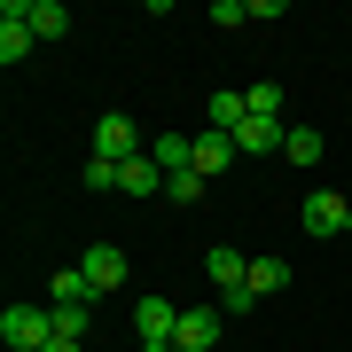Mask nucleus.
<instances>
[{
	"label": "nucleus",
	"mask_w": 352,
	"mask_h": 352,
	"mask_svg": "<svg viewBox=\"0 0 352 352\" xmlns=\"http://www.w3.org/2000/svg\"><path fill=\"white\" fill-rule=\"evenodd\" d=\"M0 337H8V352H47L55 344V314L47 305H8L0 314Z\"/></svg>",
	"instance_id": "nucleus-1"
},
{
	"label": "nucleus",
	"mask_w": 352,
	"mask_h": 352,
	"mask_svg": "<svg viewBox=\"0 0 352 352\" xmlns=\"http://www.w3.org/2000/svg\"><path fill=\"white\" fill-rule=\"evenodd\" d=\"M94 157H102V164H133V157H149V149H141V126H133L126 110H102V118H94Z\"/></svg>",
	"instance_id": "nucleus-2"
},
{
	"label": "nucleus",
	"mask_w": 352,
	"mask_h": 352,
	"mask_svg": "<svg viewBox=\"0 0 352 352\" xmlns=\"http://www.w3.org/2000/svg\"><path fill=\"white\" fill-rule=\"evenodd\" d=\"M173 329H180V305L173 298H141V314H133L141 352H173Z\"/></svg>",
	"instance_id": "nucleus-3"
},
{
	"label": "nucleus",
	"mask_w": 352,
	"mask_h": 352,
	"mask_svg": "<svg viewBox=\"0 0 352 352\" xmlns=\"http://www.w3.org/2000/svg\"><path fill=\"white\" fill-rule=\"evenodd\" d=\"M298 227H305V235H352V204L337 196V188H321V196H305V212H298Z\"/></svg>",
	"instance_id": "nucleus-4"
},
{
	"label": "nucleus",
	"mask_w": 352,
	"mask_h": 352,
	"mask_svg": "<svg viewBox=\"0 0 352 352\" xmlns=\"http://www.w3.org/2000/svg\"><path fill=\"white\" fill-rule=\"evenodd\" d=\"M219 305H188L180 314V329H173V352H219Z\"/></svg>",
	"instance_id": "nucleus-5"
},
{
	"label": "nucleus",
	"mask_w": 352,
	"mask_h": 352,
	"mask_svg": "<svg viewBox=\"0 0 352 352\" xmlns=\"http://www.w3.org/2000/svg\"><path fill=\"white\" fill-rule=\"evenodd\" d=\"M32 47H39V32H32V0H8V8H0V63H24Z\"/></svg>",
	"instance_id": "nucleus-6"
},
{
	"label": "nucleus",
	"mask_w": 352,
	"mask_h": 352,
	"mask_svg": "<svg viewBox=\"0 0 352 352\" xmlns=\"http://www.w3.org/2000/svg\"><path fill=\"white\" fill-rule=\"evenodd\" d=\"M78 274H87V289L102 298V289H118V282H126V251H118V243H94V251L78 258Z\"/></svg>",
	"instance_id": "nucleus-7"
},
{
	"label": "nucleus",
	"mask_w": 352,
	"mask_h": 352,
	"mask_svg": "<svg viewBox=\"0 0 352 352\" xmlns=\"http://www.w3.org/2000/svg\"><path fill=\"white\" fill-rule=\"evenodd\" d=\"M282 141H289L282 118H243V126H235V149H243V157H266V149L282 157Z\"/></svg>",
	"instance_id": "nucleus-8"
},
{
	"label": "nucleus",
	"mask_w": 352,
	"mask_h": 352,
	"mask_svg": "<svg viewBox=\"0 0 352 352\" xmlns=\"http://www.w3.org/2000/svg\"><path fill=\"white\" fill-rule=\"evenodd\" d=\"M204 282H212V289H243V282H251V258L227 251V243H212V251H204Z\"/></svg>",
	"instance_id": "nucleus-9"
},
{
	"label": "nucleus",
	"mask_w": 352,
	"mask_h": 352,
	"mask_svg": "<svg viewBox=\"0 0 352 352\" xmlns=\"http://www.w3.org/2000/svg\"><path fill=\"white\" fill-rule=\"evenodd\" d=\"M149 157H157V173H164V180L196 173V141H188V133H157V141H149Z\"/></svg>",
	"instance_id": "nucleus-10"
},
{
	"label": "nucleus",
	"mask_w": 352,
	"mask_h": 352,
	"mask_svg": "<svg viewBox=\"0 0 352 352\" xmlns=\"http://www.w3.org/2000/svg\"><path fill=\"white\" fill-rule=\"evenodd\" d=\"M235 157H243V149H235V133H212V126H204V141H196V180H219Z\"/></svg>",
	"instance_id": "nucleus-11"
},
{
	"label": "nucleus",
	"mask_w": 352,
	"mask_h": 352,
	"mask_svg": "<svg viewBox=\"0 0 352 352\" xmlns=\"http://www.w3.org/2000/svg\"><path fill=\"white\" fill-rule=\"evenodd\" d=\"M118 188H126L133 204H149V196H164V173H157V157H133V164H118Z\"/></svg>",
	"instance_id": "nucleus-12"
},
{
	"label": "nucleus",
	"mask_w": 352,
	"mask_h": 352,
	"mask_svg": "<svg viewBox=\"0 0 352 352\" xmlns=\"http://www.w3.org/2000/svg\"><path fill=\"white\" fill-rule=\"evenodd\" d=\"M204 118H212V133H235L243 118H251V102H243V94H212V102H204Z\"/></svg>",
	"instance_id": "nucleus-13"
},
{
	"label": "nucleus",
	"mask_w": 352,
	"mask_h": 352,
	"mask_svg": "<svg viewBox=\"0 0 352 352\" xmlns=\"http://www.w3.org/2000/svg\"><path fill=\"white\" fill-rule=\"evenodd\" d=\"M47 305H94V289H87V274H78V266H63V274L47 282Z\"/></svg>",
	"instance_id": "nucleus-14"
},
{
	"label": "nucleus",
	"mask_w": 352,
	"mask_h": 352,
	"mask_svg": "<svg viewBox=\"0 0 352 352\" xmlns=\"http://www.w3.org/2000/svg\"><path fill=\"white\" fill-rule=\"evenodd\" d=\"M251 289H258V298H282V289H289V266H282L274 251H266V258H251Z\"/></svg>",
	"instance_id": "nucleus-15"
},
{
	"label": "nucleus",
	"mask_w": 352,
	"mask_h": 352,
	"mask_svg": "<svg viewBox=\"0 0 352 352\" xmlns=\"http://www.w3.org/2000/svg\"><path fill=\"white\" fill-rule=\"evenodd\" d=\"M32 32L39 39H63L71 32V8H63V0H32Z\"/></svg>",
	"instance_id": "nucleus-16"
},
{
	"label": "nucleus",
	"mask_w": 352,
	"mask_h": 352,
	"mask_svg": "<svg viewBox=\"0 0 352 352\" xmlns=\"http://www.w3.org/2000/svg\"><path fill=\"white\" fill-rule=\"evenodd\" d=\"M321 149H329V141H321L314 126H289V141H282V157H289V164H321Z\"/></svg>",
	"instance_id": "nucleus-17"
},
{
	"label": "nucleus",
	"mask_w": 352,
	"mask_h": 352,
	"mask_svg": "<svg viewBox=\"0 0 352 352\" xmlns=\"http://www.w3.org/2000/svg\"><path fill=\"white\" fill-rule=\"evenodd\" d=\"M47 314H55V337L87 344V314H94V305H47Z\"/></svg>",
	"instance_id": "nucleus-18"
},
{
	"label": "nucleus",
	"mask_w": 352,
	"mask_h": 352,
	"mask_svg": "<svg viewBox=\"0 0 352 352\" xmlns=\"http://www.w3.org/2000/svg\"><path fill=\"white\" fill-rule=\"evenodd\" d=\"M243 102H251V118H282V87H266V78L243 87Z\"/></svg>",
	"instance_id": "nucleus-19"
},
{
	"label": "nucleus",
	"mask_w": 352,
	"mask_h": 352,
	"mask_svg": "<svg viewBox=\"0 0 352 352\" xmlns=\"http://www.w3.org/2000/svg\"><path fill=\"white\" fill-rule=\"evenodd\" d=\"M251 305H258V289H251V282H243V289H219V314H227V321L251 314Z\"/></svg>",
	"instance_id": "nucleus-20"
},
{
	"label": "nucleus",
	"mask_w": 352,
	"mask_h": 352,
	"mask_svg": "<svg viewBox=\"0 0 352 352\" xmlns=\"http://www.w3.org/2000/svg\"><path fill=\"white\" fill-rule=\"evenodd\" d=\"M87 188L102 196V188H118V164H102V157H87Z\"/></svg>",
	"instance_id": "nucleus-21"
},
{
	"label": "nucleus",
	"mask_w": 352,
	"mask_h": 352,
	"mask_svg": "<svg viewBox=\"0 0 352 352\" xmlns=\"http://www.w3.org/2000/svg\"><path fill=\"white\" fill-rule=\"evenodd\" d=\"M164 196H173V204H196V196H204V180H196V173H180V180H164Z\"/></svg>",
	"instance_id": "nucleus-22"
},
{
	"label": "nucleus",
	"mask_w": 352,
	"mask_h": 352,
	"mask_svg": "<svg viewBox=\"0 0 352 352\" xmlns=\"http://www.w3.org/2000/svg\"><path fill=\"white\" fill-rule=\"evenodd\" d=\"M47 352H78V344H71V337H55V344H47Z\"/></svg>",
	"instance_id": "nucleus-23"
}]
</instances>
